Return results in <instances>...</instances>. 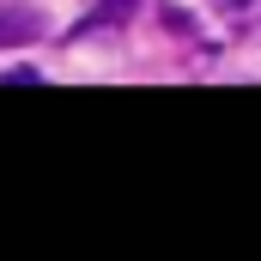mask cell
<instances>
[{
	"mask_svg": "<svg viewBox=\"0 0 261 261\" xmlns=\"http://www.w3.org/2000/svg\"><path fill=\"white\" fill-rule=\"evenodd\" d=\"M219 6H225V12H243V6H255V0H219Z\"/></svg>",
	"mask_w": 261,
	"mask_h": 261,
	"instance_id": "obj_1",
	"label": "cell"
}]
</instances>
